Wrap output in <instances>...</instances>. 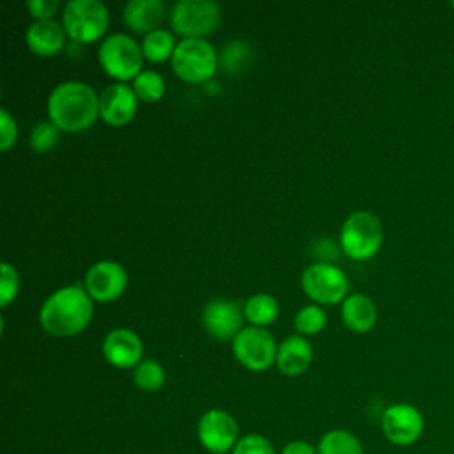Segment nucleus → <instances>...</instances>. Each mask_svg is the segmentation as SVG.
Listing matches in <instances>:
<instances>
[{
    "instance_id": "15",
    "label": "nucleus",
    "mask_w": 454,
    "mask_h": 454,
    "mask_svg": "<svg viewBox=\"0 0 454 454\" xmlns=\"http://www.w3.org/2000/svg\"><path fill=\"white\" fill-rule=\"evenodd\" d=\"M138 108V98L131 85L115 82L108 85L99 96V115L110 126L128 124Z\"/></svg>"
},
{
    "instance_id": "22",
    "label": "nucleus",
    "mask_w": 454,
    "mask_h": 454,
    "mask_svg": "<svg viewBox=\"0 0 454 454\" xmlns=\"http://www.w3.org/2000/svg\"><path fill=\"white\" fill-rule=\"evenodd\" d=\"M317 454H364V449L353 433L333 429L319 440Z\"/></svg>"
},
{
    "instance_id": "14",
    "label": "nucleus",
    "mask_w": 454,
    "mask_h": 454,
    "mask_svg": "<svg viewBox=\"0 0 454 454\" xmlns=\"http://www.w3.org/2000/svg\"><path fill=\"white\" fill-rule=\"evenodd\" d=\"M101 351L110 365L119 369H135L142 362L144 344L138 333H135L133 330L114 328L105 335L101 342Z\"/></svg>"
},
{
    "instance_id": "12",
    "label": "nucleus",
    "mask_w": 454,
    "mask_h": 454,
    "mask_svg": "<svg viewBox=\"0 0 454 454\" xmlns=\"http://www.w3.org/2000/svg\"><path fill=\"white\" fill-rule=\"evenodd\" d=\"M197 436L202 447L213 454H223L238 443V424L223 410H207L197 424Z\"/></svg>"
},
{
    "instance_id": "19",
    "label": "nucleus",
    "mask_w": 454,
    "mask_h": 454,
    "mask_svg": "<svg viewBox=\"0 0 454 454\" xmlns=\"http://www.w3.org/2000/svg\"><path fill=\"white\" fill-rule=\"evenodd\" d=\"M340 316L344 325L356 333L371 332L378 321L374 301L362 293H353L344 298L340 305Z\"/></svg>"
},
{
    "instance_id": "24",
    "label": "nucleus",
    "mask_w": 454,
    "mask_h": 454,
    "mask_svg": "<svg viewBox=\"0 0 454 454\" xmlns=\"http://www.w3.org/2000/svg\"><path fill=\"white\" fill-rule=\"evenodd\" d=\"M133 381L144 392H156L165 385V369L156 360H142L133 369Z\"/></svg>"
},
{
    "instance_id": "4",
    "label": "nucleus",
    "mask_w": 454,
    "mask_h": 454,
    "mask_svg": "<svg viewBox=\"0 0 454 454\" xmlns=\"http://www.w3.org/2000/svg\"><path fill=\"white\" fill-rule=\"evenodd\" d=\"M218 59L216 50L207 39L186 37L176 44L170 66L181 80L188 83H202L215 74Z\"/></svg>"
},
{
    "instance_id": "10",
    "label": "nucleus",
    "mask_w": 454,
    "mask_h": 454,
    "mask_svg": "<svg viewBox=\"0 0 454 454\" xmlns=\"http://www.w3.org/2000/svg\"><path fill=\"white\" fill-rule=\"evenodd\" d=\"M381 429L390 443L397 447H408L422 436L424 417L413 404L395 403L383 411Z\"/></svg>"
},
{
    "instance_id": "3",
    "label": "nucleus",
    "mask_w": 454,
    "mask_h": 454,
    "mask_svg": "<svg viewBox=\"0 0 454 454\" xmlns=\"http://www.w3.org/2000/svg\"><path fill=\"white\" fill-rule=\"evenodd\" d=\"M339 241L348 257L355 261H367L374 257L383 245V225L371 211H353L340 227Z\"/></svg>"
},
{
    "instance_id": "28",
    "label": "nucleus",
    "mask_w": 454,
    "mask_h": 454,
    "mask_svg": "<svg viewBox=\"0 0 454 454\" xmlns=\"http://www.w3.org/2000/svg\"><path fill=\"white\" fill-rule=\"evenodd\" d=\"M232 454H275V449L268 438L252 433L238 440Z\"/></svg>"
},
{
    "instance_id": "21",
    "label": "nucleus",
    "mask_w": 454,
    "mask_h": 454,
    "mask_svg": "<svg viewBox=\"0 0 454 454\" xmlns=\"http://www.w3.org/2000/svg\"><path fill=\"white\" fill-rule=\"evenodd\" d=\"M176 39L170 30L165 28H156L149 34L144 35L142 39V51L144 57L151 62H163L168 57H172L176 50Z\"/></svg>"
},
{
    "instance_id": "2",
    "label": "nucleus",
    "mask_w": 454,
    "mask_h": 454,
    "mask_svg": "<svg viewBox=\"0 0 454 454\" xmlns=\"http://www.w3.org/2000/svg\"><path fill=\"white\" fill-rule=\"evenodd\" d=\"M46 110L60 131L78 133L89 129L99 117V98L89 83L67 80L51 89Z\"/></svg>"
},
{
    "instance_id": "17",
    "label": "nucleus",
    "mask_w": 454,
    "mask_h": 454,
    "mask_svg": "<svg viewBox=\"0 0 454 454\" xmlns=\"http://www.w3.org/2000/svg\"><path fill=\"white\" fill-rule=\"evenodd\" d=\"M312 355V344L303 335L296 333L278 344L275 364L286 376H300L309 369Z\"/></svg>"
},
{
    "instance_id": "13",
    "label": "nucleus",
    "mask_w": 454,
    "mask_h": 454,
    "mask_svg": "<svg viewBox=\"0 0 454 454\" xmlns=\"http://www.w3.org/2000/svg\"><path fill=\"white\" fill-rule=\"evenodd\" d=\"M241 307L227 298H211L202 309L204 330L215 339H234L243 328Z\"/></svg>"
},
{
    "instance_id": "16",
    "label": "nucleus",
    "mask_w": 454,
    "mask_h": 454,
    "mask_svg": "<svg viewBox=\"0 0 454 454\" xmlns=\"http://www.w3.org/2000/svg\"><path fill=\"white\" fill-rule=\"evenodd\" d=\"M64 25L55 20H35L25 32L27 46L41 57H51L66 46Z\"/></svg>"
},
{
    "instance_id": "33",
    "label": "nucleus",
    "mask_w": 454,
    "mask_h": 454,
    "mask_svg": "<svg viewBox=\"0 0 454 454\" xmlns=\"http://www.w3.org/2000/svg\"><path fill=\"white\" fill-rule=\"evenodd\" d=\"M452 7H454V2H452Z\"/></svg>"
},
{
    "instance_id": "29",
    "label": "nucleus",
    "mask_w": 454,
    "mask_h": 454,
    "mask_svg": "<svg viewBox=\"0 0 454 454\" xmlns=\"http://www.w3.org/2000/svg\"><path fill=\"white\" fill-rule=\"evenodd\" d=\"M18 140V122L5 110H0V151H9Z\"/></svg>"
},
{
    "instance_id": "9",
    "label": "nucleus",
    "mask_w": 454,
    "mask_h": 454,
    "mask_svg": "<svg viewBox=\"0 0 454 454\" xmlns=\"http://www.w3.org/2000/svg\"><path fill=\"white\" fill-rule=\"evenodd\" d=\"M275 337L261 326H243L232 339V353L236 360L250 371H266L277 360Z\"/></svg>"
},
{
    "instance_id": "11",
    "label": "nucleus",
    "mask_w": 454,
    "mask_h": 454,
    "mask_svg": "<svg viewBox=\"0 0 454 454\" xmlns=\"http://www.w3.org/2000/svg\"><path fill=\"white\" fill-rule=\"evenodd\" d=\"M89 296L99 303H108L117 300L128 287V273L124 266L112 259H103L94 262L83 282Z\"/></svg>"
},
{
    "instance_id": "6",
    "label": "nucleus",
    "mask_w": 454,
    "mask_h": 454,
    "mask_svg": "<svg viewBox=\"0 0 454 454\" xmlns=\"http://www.w3.org/2000/svg\"><path fill=\"white\" fill-rule=\"evenodd\" d=\"M108 9L99 0H69L62 11L66 34L78 43H92L108 28Z\"/></svg>"
},
{
    "instance_id": "27",
    "label": "nucleus",
    "mask_w": 454,
    "mask_h": 454,
    "mask_svg": "<svg viewBox=\"0 0 454 454\" xmlns=\"http://www.w3.org/2000/svg\"><path fill=\"white\" fill-rule=\"evenodd\" d=\"M0 271H2V278H0V305L7 307L18 296L20 275H18L16 268L11 262H7V261L2 262Z\"/></svg>"
},
{
    "instance_id": "23",
    "label": "nucleus",
    "mask_w": 454,
    "mask_h": 454,
    "mask_svg": "<svg viewBox=\"0 0 454 454\" xmlns=\"http://www.w3.org/2000/svg\"><path fill=\"white\" fill-rule=\"evenodd\" d=\"M131 87H133L137 98L145 103H154V101L161 99L165 94V80L154 69H142L133 78Z\"/></svg>"
},
{
    "instance_id": "20",
    "label": "nucleus",
    "mask_w": 454,
    "mask_h": 454,
    "mask_svg": "<svg viewBox=\"0 0 454 454\" xmlns=\"http://www.w3.org/2000/svg\"><path fill=\"white\" fill-rule=\"evenodd\" d=\"M278 301L273 294L268 293H255L252 294L245 305H243V314L245 317L252 323V326H268L278 317Z\"/></svg>"
},
{
    "instance_id": "8",
    "label": "nucleus",
    "mask_w": 454,
    "mask_h": 454,
    "mask_svg": "<svg viewBox=\"0 0 454 454\" xmlns=\"http://www.w3.org/2000/svg\"><path fill=\"white\" fill-rule=\"evenodd\" d=\"M300 282L303 293L319 305H335L344 301L349 287L346 273L328 261L309 264L303 270Z\"/></svg>"
},
{
    "instance_id": "7",
    "label": "nucleus",
    "mask_w": 454,
    "mask_h": 454,
    "mask_svg": "<svg viewBox=\"0 0 454 454\" xmlns=\"http://www.w3.org/2000/svg\"><path fill=\"white\" fill-rule=\"evenodd\" d=\"M222 9L213 0H177L170 9L172 28L186 37H204L218 28Z\"/></svg>"
},
{
    "instance_id": "18",
    "label": "nucleus",
    "mask_w": 454,
    "mask_h": 454,
    "mask_svg": "<svg viewBox=\"0 0 454 454\" xmlns=\"http://www.w3.org/2000/svg\"><path fill=\"white\" fill-rule=\"evenodd\" d=\"M165 18V4L161 0H129L122 7L124 23L138 34H149L160 27Z\"/></svg>"
},
{
    "instance_id": "25",
    "label": "nucleus",
    "mask_w": 454,
    "mask_h": 454,
    "mask_svg": "<svg viewBox=\"0 0 454 454\" xmlns=\"http://www.w3.org/2000/svg\"><path fill=\"white\" fill-rule=\"evenodd\" d=\"M325 325H326V312L316 303L303 305L294 314V319H293V326L301 335L319 333L325 328Z\"/></svg>"
},
{
    "instance_id": "30",
    "label": "nucleus",
    "mask_w": 454,
    "mask_h": 454,
    "mask_svg": "<svg viewBox=\"0 0 454 454\" xmlns=\"http://www.w3.org/2000/svg\"><path fill=\"white\" fill-rule=\"evenodd\" d=\"M248 57V46L245 41H231V44L223 46L222 50V55H220V64L222 67H229V69H234L241 64V60Z\"/></svg>"
},
{
    "instance_id": "31",
    "label": "nucleus",
    "mask_w": 454,
    "mask_h": 454,
    "mask_svg": "<svg viewBox=\"0 0 454 454\" xmlns=\"http://www.w3.org/2000/svg\"><path fill=\"white\" fill-rule=\"evenodd\" d=\"M59 7H60L59 0H28L27 2V9L35 20H53Z\"/></svg>"
},
{
    "instance_id": "32",
    "label": "nucleus",
    "mask_w": 454,
    "mask_h": 454,
    "mask_svg": "<svg viewBox=\"0 0 454 454\" xmlns=\"http://www.w3.org/2000/svg\"><path fill=\"white\" fill-rule=\"evenodd\" d=\"M280 454H316L314 447L309 443V442H303V440H294V442H289Z\"/></svg>"
},
{
    "instance_id": "1",
    "label": "nucleus",
    "mask_w": 454,
    "mask_h": 454,
    "mask_svg": "<svg viewBox=\"0 0 454 454\" xmlns=\"http://www.w3.org/2000/svg\"><path fill=\"white\" fill-rule=\"evenodd\" d=\"M94 314V303L83 286L73 284L53 291L39 309V325L55 337L83 332Z\"/></svg>"
},
{
    "instance_id": "26",
    "label": "nucleus",
    "mask_w": 454,
    "mask_h": 454,
    "mask_svg": "<svg viewBox=\"0 0 454 454\" xmlns=\"http://www.w3.org/2000/svg\"><path fill=\"white\" fill-rule=\"evenodd\" d=\"M60 129L51 121H37L30 131V147L35 153H48L59 142Z\"/></svg>"
},
{
    "instance_id": "5",
    "label": "nucleus",
    "mask_w": 454,
    "mask_h": 454,
    "mask_svg": "<svg viewBox=\"0 0 454 454\" xmlns=\"http://www.w3.org/2000/svg\"><path fill=\"white\" fill-rule=\"evenodd\" d=\"M98 60L108 76L119 82H126L142 71V44H138L131 35L124 32L110 34L101 41L98 48Z\"/></svg>"
}]
</instances>
